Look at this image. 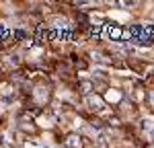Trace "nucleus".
I'll use <instances>...</instances> for the list:
<instances>
[{
  "mask_svg": "<svg viewBox=\"0 0 154 148\" xmlns=\"http://www.w3.org/2000/svg\"><path fill=\"white\" fill-rule=\"evenodd\" d=\"M86 105H88V109H93V111H103L105 109L103 99L97 97V95H88V97H86Z\"/></svg>",
  "mask_w": 154,
  "mask_h": 148,
  "instance_id": "obj_1",
  "label": "nucleus"
},
{
  "mask_svg": "<svg viewBox=\"0 0 154 148\" xmlns=\"http://www.w3.org/2000/svg\"><path fill=\"white\" fill-rule=\"evenodd\" d=\"M142 130H144L148 136H150V138H154V119H150V117H144V119H142Z\"/></svg>",
  "mask_w": 154,
  "mask_h": 148,
  "instance_id": "obj_2",
  "label": "nucleus"
},
{
  "mask_svg": "<svg viewBox=\"0 0 154 148\" xmlns=\"http://www.w3.org/2000/svg\"><path fill=\"white\" fill-rule=\"evenodd\" d=\"M66 144L70 148H82V140H80L78 136H70V138L66 140Z\"/></svg>",
  "mask_w": 154,
  "mask_h": 148,
  "instance_id": "obj_3",
  "label": "nucleus"
},
{
  "mask_svg": "<svg viewBox=\"0 0 154 148\" xmlns=\"http://www.w3.org/2000/svg\"><path fill=\"white\" fill-rule=\"evenodd\" d=\"M51 27H56V29H70V23L66 19H54L51 21Z\"/></svg>",
  "mask_w": 154,
  "mask_h": 148,
  "instance_id": "obj_4",
  "label": "nucleus"
},
{
  "mask_svg": "<svg viewBox=\"0 0 154 148\" xmlns=\"http://www.w3.org/2000/svg\"><path fill=\"white\" fill-rule=\"evenodd\" d=\"M25 148H54V146H48V144H43V142H39V140H27Z\"/></svg>",
  "mask_w": 154,
  "mask_h": 148,
  "instance_id": "obj_5",
  "label": "nucleus"
},
{
  "mask_svg": "<svg viewBox=\"0 0 154 148\" xmlns=\"http://www.w3.org/2000/svg\"><path fill=\"white\" fill-rule=\"evenodd\" d=\"M35 99L39 103H43V101L48 99V91H45V88H35Z\"/></svg>",
  "mask_w": 154,
  "mask_h": 148,
  "instance_id": "obj_6",
  "label": "nucleus"
},
{
  "mask_svg": "<svg viewBox=\"0 0 154 148\" xmlns=\"http://www.w3.org/2000/svg\"><path fill=\"white\" fill-rule=\"evenodd\" d=\"M119 99H121V95H119L117 91H109L107 93V101H111V103H117Z\"/></svg>",
  "mask_w": 154,
  "mask_h": 148,
  "instance_id": "obj_7",
  "label": "nucleus"
},
{
  "mask_svg": "<svg viewBox=\"0 0 154 148\" xmlns=\"http://www.w3.org/2000/svg\"><path fill=\"white\" fill-rule=\"evenodd\" d=\"M91 58H93L95 62H99V64H105V60H103V56H101L99 51H93V54H91Z\"/></svg>",
  "mask_w": 154,
  "mask_h": 148,
  "instance_id": "obj_8",
  "label": "nucleus"
},
{
  "mask_svg": "<svg viewBox=\"0 0 154 148\" xmlns=\"http://www.w3.org/2000/svg\"><path fill=\"white\" fill-rule=\"evenodd\" d=\"M4 35H6V27H4V25L0 23V39H2Z\"/></svg>",
  "mask_w": 154,
  "mask_h": 148,
  "instance_id": "obj_9",
  "label": "nucleus"
},
{
  "mask_svg": "<svg viewBox=\"0 0 154 148\" xmlns=\"http://www.w3.org/2000/svg\"><path fill=\"white\" fill-rule=\"evenodd\" d=\"M39 123H41V125H45V128H48V125H49V119H48V117H41V119H39Z\"/></svg>",
  "mask_w": 154,
  "mask_h": 148,
  "instance_id": "obj_10",
  "label": "nucleus"
},
{
  "mask_svg": "<svg viewBox=\"0 0 154 148\" xmlns=\"http://www.w3.org/2000/svg\"><path fill=\"white\" fill-rule=\"evenodd\" d=\"M91 88H93V86L88 85V82H84V85H82V91H84V93H88V91H91Z\"/></svg>",
  "mask_w": 154,
  "mask_h": 148,
  "instance_id": "obj_11",
  "label": "nucleus"
},
{
  "mask_svg": "<svg viewBox=\"0 0 154 148\" xmlns=\"http://www.w3.org/2000/svg\"><path fill=\"white\" fill-rule=\"evenodd\" d=\"M150 103H152V107H154V93L150 95Z\"/></svg>",
  "mask_w": 154,
  "mask_h": 148,
  "instance_id": "obj_12",
  "label": "nucleus"
},
{
  "mask_svg": "<svg viewBox=\"0 0 154 148\" xmlns=\"http://www.w3.org/2000/svg\"><path fill=\"white\" fill-rule=\"evenodd\" d=\"M54 148H58V146H54Z\"/></svg>",
  "mask_w": 154,
  "mask_h": 148,
  "instance_id": "obj_13",
  "label": "nucleus"
},
{
  "mask_svg": "<svg viewBox=\"0 0 154 148\" xmlns=\"http://www.w3.org/2000/svg\"><path fill=\"white\" fill-rule=\"evenodd\" d=\"M152 148H154V146H152Z\"/></svg>",
  "mask_w": 154,
  "mask_h": 148,
  "instance_id": "obj_14",
  "label": "nucleus"
}]
</instances>
